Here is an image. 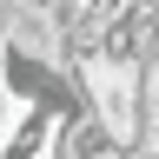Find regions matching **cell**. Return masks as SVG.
I'll return each mask as SVG.
<instances>
[{"mask_svg": "<svg viewBox=\"0 0 159 159\" xmlns=\"http://www.w3.org/2000/svg\"><path fill=\"white\" fill-rule=\"evenodd\" d=\"M126 159H159V152H126Z\"/></svg>", "mask_w": 159, "mask_h": 159, "instance_id": "6da1fadb", "label": "cell"}]
</instances>
